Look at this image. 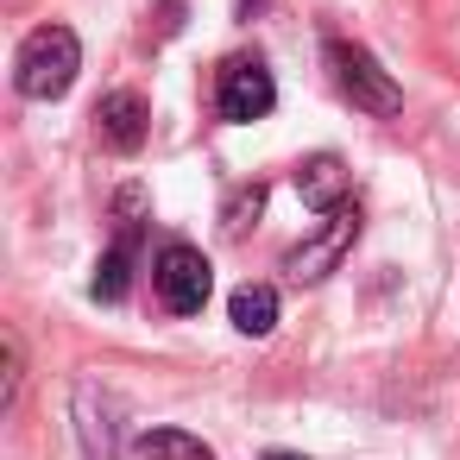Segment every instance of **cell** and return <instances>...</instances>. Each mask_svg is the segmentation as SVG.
I'll return each mask as SVG.
<instances>
[{"mask_svg":"<svg viewBox=\"0 0 460 460\" xmlns=\"http://www.w3.org/2000/svg\"><path fill=\"white\" fill-rule=\"evenodd\" d=\"M76 70H83V39L70 26H39L13 51V89L26 102H64L76 89Z\"/></svg>","mask_w":460,"mask_h":460,"instance_id":"6da1fadb","label":"cell"},{"mask_svg":"<svg viewBox=\"0 0 460 460\" xmlns=\"http://www.w3.org/2000/svg\"><path fill=\"white\" fill-rule=\"evenodd\" d=\"M322 64H328L334 89H341L359 114H372V120L403 114V89H397V76H391L366 45H353V39H328V45H322Z\"/></svg>","mask_w":460,"mask_h":460,"instance_id":"7a4b0ae2","label":"cell"},{"mask_svg":"<svg viewBox=\"0 0 460 460\" xmlns=\"http://www.w3.org/2000/svg\"><path fill=\"white\" fill-rule=\"evenodd\" d=\"M359 227H366V221H359V202L347 196L341 208L322 215V227H315L309 240H296V246L284 252V278H290V284H322L328 271H341V259L353 252Z\"/></svg>","mask_w":460,"mask_h":460,"instance_id":"3957f363","label":"cell"},{"mask_svg":"<svg viewBox=\"0 0 460 460\" xmlns=\"http://www.w3.org/2000/svg\"><path fill=\"white\" fill-rule=\"evenodd\" d=\"M152 290H158V303H164L171 315H202V303H208V290H215V271H208V259H202L190 240H171V246H158V259H152Z\"/></svg>","mask_w":460,"mask_h":460,"instance_id":"277c9868","label":"cell"},{"mask_svg":"<svg viewBox=\"0 0 460 460\" xmlns=\"http://www.w3.org/2000/svg\"><path fill=\"white\" fill-rule=\"evenodd\" d=\"M278 108V83L265 70V58H227L221 76H215V114L227 127H252Z\"/></svg>","mask_w":460,"mask_h":460,"instance_id":"5b68a950","label":"cell"},{"mask_svg":"<svg viewBox=\"0 0 460 460\" xmlns=\"http://www.w3.org/2000/svg\"><path fill=\"white\" fill-rule=\"evenodd\" d=\"M76 435H83V454L89 460H127V410L95 378L76 385Z\"/></svg>","mask_w":460,"mask_h":460,"instance_id":"8992f818","label":"cell"},{"mask_svg":"<svg viewBox=\"0 0 460 460\" xmlns=\"http://www.w3.org/2000/svg\"><path fill=\"white\" fill-rule=\"evenodd\" d=\"M95 133H102L108 152L133 158V152L146 146V133H152V108H146V95H139V89H114V95H102V108H95Z\"/></svg>","mask_w":460,"mask_h":460,"instance_id":"52a82bcc","label":"cell"},{"mask_svg":"<svg viewBox=\"0 0 460 460\" xmlns=\"http://www.w3.org/2000/svg\"><path fill=\"white\" fill-rule=\"evenodd\" d=\"M347 183H353V177H347V164H341L334 152H315V158L296 164V196H303L315 215L341 208V202H347Z\"/></svg>","mask_w":460,"mask_h":460,"instance_id":"ba28073f","label":"cell"},{"mask_svg":"<svg viewBox=\"0 0 460 460\" xmlns=\"http://www.w3.org/2000/svg\"><path fill=\"white\" fill-rule=\"evenodd\" d=\"M133 246H139V227H120V240L102 252V265H95V296L102 303H120L127 296V284H133Z\"/></svg>","mask_w":460,"mask_h":460,"instance_id":"9c48e42d","label":"cell"},{"mask_svg":"<svg viewBox=\"0 0 460 460\" xmlns=\"http://www.w3.org/2000/svg\"><path fill=\"white\" fill-rule=\"evenodd\" d=\"M227 322H234L240 334H252V341L271 334V328H278V290H271V284H240L234 303H227Z\"/></svg>","mask_w":460,"mask_h":460,"instance_id":"30bf717a","label":"cell"},{"mask_svg":"<svg viewBox=\"0 0 460 460\" xmlns=\"http://www.w3.org/2000/svg\"><path fill=\"white\" fill-rule=\"evenodd\" d=\"M133 454L139 460H215V447L190 429H146V435H133Z\"/></svg>","mask_w":460,"mask_h":460,"instance_id":"8fae6325","label":"cell"},{"mask_svg":"<svg viewBox=\"0 0 460 460\" xmlns=\"http://www.w3.org/2000/svg\"><path fill=\"white\" fill-rule=\"evenodd\" d=\"M0 347H7V378H0V410H20V391H26V347H20V334H13V328L0 334Z\"/></svg>","mask_w":460,"mask_h":460,"instance_id":"7c38bea8","label":"cell"},{"mask_svg":"<svg viewBox=\"0 0 460 460\" xmlns=\"http://www.w3.org/2000/svg\"><path fill=\"white\" fill-rule=\"evenodd\" d=\"M259 208H265V183H246V190H234V196H227V208H221V221H227V234L240 240V234H246V221H252Z\"/></svg>","mask_w":460,"mask_h":460,"instance_id":"4fadbf2b","label":"cell"},{"mask_svg":"<svg viewBox=\"0 0 460 460\" xmlns=\"http://www.w3.org/2000/svg\"><path fill=\"white\" fill-rule=\"evenodd\" d=\"M265 460H303V454H290V447H271V454H265Z\"/></svg>","mask_w":460,"mask_h":460,"instance_id":"5bb4252c","label":"cell"}]
</instances>
